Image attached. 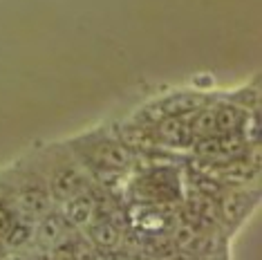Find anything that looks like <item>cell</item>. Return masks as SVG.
I'll list each match as a JSON object with an SVG mask.
<instances>
[{
	"label": "cell",
	"mask_w": 262,
	"mask_h": 260,
	"mask_svg": "<svg viewBox=\"0 0 262 260\" xmlns=\"http://www.w3.org/2000/svg\"><path fill=\"white\" fill-rule=\"evenodd\" d=\"M94 240H99L101 245H115L117 240V231L110 227V224H99V227H94Z\"/></svg>",
	"instance_id": "cell-9"
},
{
	"label": "cell",
	"mask_w": 262,
	"mask_h": 260,
	"mask_svg": "<svg viewBox=\"0 0 262 260\" xmlns=\"http://www.w3.org/2000/svg\"><path fill=\"white\" fill-rule=\"evenodd\" d=\"M0 256H3V247H0Z\"/></svg>",
	"instance_id": "cell-14"
},
{
	"label": "cell",
	"mask_w": 262,
	"mask_h": 260,
	"mask_svg": "<svg viewBox=\"0 0 262 260\" xmlns=\"http://www.w3.org/2000/svg\"><path fill=\"white\" fill-rule=\"evenodd\" d=\"M195 105H200V99H195V97H186V94H182V97H172L170 101H166L164 110L168 112V115H184V112L195 110Z\"/></svg>",
	"instance_id": "cell-4"
},
{
	"label": "cell",
	"mask_w": 262,
	"mask_h": 260,
	"mask_svg": "<svg viewBox=\"0 0 262 260\" xmlns=\"http://www.w3.org/2000/svg\"><path fill=\"white\" fill-rule=\"evenodd\" d=\"M240 123H242V112L233 108V105H222L215 112V133L231 135L240 128Z\"/></svg>",
	"instance_id": "cell-2"
},
{
	"label": "cell",
	"mask_w": 262,
	"mask_h": 260,
	"mask_svg": "<svg viewBox=\"0 0 262 260\" xmlns=\"http://www.w3.org/2000/svg\"><path fill=\"white\" fill-rule=\"evenodd\" d=\"M29 238V229L27 227H16L14 231L9 233V245H23V242H25Z\"/></svg>",
	"instance_id": "cell-10"
},
{
	"label": "cell",
	"mask_w": 262,
	"mask_h": 260,
	"mask_svg": "<svg viewBox=\"0 0 262 260\" xmlns=\"http://www.w3.org/2000/svg\"><path fill=\"white\" fill-rule=\"evenodd\" d=\"M56 233H58V224L54 220H50V222L43 224V233H40V238H43L45 242H50V240L56 238Z\"/></svg>",
	"instance_id": "cell-11"
},
{
	"label": "cell",
	"mask_w": 262,
	"mask_h": 260,
	"mask_svg": "<svg viewBox=\"0 0 262 260\" xmlns=\"http://www.w3.org/2000/svg\"><path fill=\"white\" fill-rule=\"evenodd\" d=\"M190 130H193V135H200V137H211V135L215 133V112L213 110L200 112V115L195 117Z\"/></svg>",
	"instance_id": "cell-3"
},
{
	"label": "cell",
	"mask_w": 262,
	"mask_h": 260,
	"mask_svg": "<svg viewBox=\"0 0 262 260\" xmlns=\"http://www.w3.org/2000/svg\"><path fill=\"white\" fill-rule=\"evenodd\" d=\"M126 162H128V153L121 146H108L103 150V164H108V166H123Z\"/></svg>",
	"instance_id": "cell-8"
},
{
	"label": "cell",
	"mask_w": 262,
	"mask_h": 260,
	"mask_svg": "<svg viewBox=\"0 0 262 260\" xmlns=\"http://www.w3.org/2000/svg\"><path fill=\"white\" fill-rule=\"evenodd\" d=\"M76 186H79V173H76V170H65L54 182V188L58 195H68L70 191H74Z\"/></svg>",
	"instance_id": "cell-6"
},
{
	"label": "cell",
	"mask_w": 262,
	"mask_h": 260,
	"mask_svg": "<svg viewBox=\"0 0 262 260\" xmlns=\"http://www.w3.org/2000/svg\"><path fill=\"white\" fill-rule=\"evenodd\" d=\"M76 260H94V256H92V251H85L83 247H79L76 249Z\"/></svg>",
	"instance_id": "cell-13"
},
{
	"label": "cell",
	"mask_w": 262,
	"mask_h": 260,
	"mask_svg": "<svg viewBox=\"0 0 262 260\" xmlns=\"http://www.w3.org/2000/svg\"><path fill=\"white\" fill-rule=\"evenodd\" d=\"M90 213H92V204H90V200H79V202H74V204L68 209L70 220L76 222V224L88 222V218H90Z\"/></svg>",
	"instance_id": "cell-7"
},
{
	"label": "cell",
	"mask_w": 262,
	"mask_h": 260,
	"mask_svg": "<svg viewBox=\"0 0 262 260\" xmlns=\"http://www.w3.org/2000/svg\"><path fill=\"white\" fill-rule=\"evenodd\" d=\"M9 229H11V215L0 206V235L9 233Z\"/></svg>",
	"instance_id": "cell-12"
},
{
	"label": "cell",
	"mask_w": 262,
	"mask_h": 260,
	"mask_svg": "<svg viewBox=\"0 0 262 260\" xmlns=\"http://www.w3.org/2000/svg\"><path fill=\"white\" fill-rule=\"evenodd\" d=\"M20 204L25 206L29 213L38 215V213H43V211L47 209V198L40 191H27V193L20 195Z\"/></svg>",
	"instance_id": "cell-5"
},
{
	"label": "cell",
	"mask_w": 262,
	"mask_h": 260,
	"mask_svg": "<svg viewBox=\"0 0 262 260\" xmlns=\"http://www.w3.org/2000/svg\"><path fill=\"white\" fill-rule=\"evenodd\" d=\"M159 137L172 146H186L188 141L193 139V130L177 115H170L168 119H164L159 123Z\"/></svg>",
	"instance_id": "cell-1"
}]
</instances>
